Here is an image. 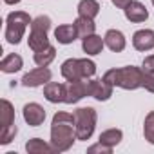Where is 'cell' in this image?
I'll return each mask as SVG.
<instances>
[{
  "instance_id": "6da1fadb",
  "label": "cell",
  "mask_w": 154,
  "mask_h": 154,
  "mask_svg": "<svg viewBox=\"0 0 154 154\" xmlns=\"http://www.w3.org/2000/svg\"><path fill=\"white\" fill-rule=\"evenodd\" d=\"M74 140H76L74 114L65 111L56 112L51 122V145L58 152H65L72 147Z\"/></svg>"
},
{
  "instance_id": "7a4b0ae2",
  "label": "cell",
  "mask_w": 154,
  "mask_h": 154,
  "mask_svg": "<svg viewBox=\"0 0 154 154\" xmlns=\"http://www.w3.org/2000/svg\"><path fill=\"white\" fill-rule=\"evenodd\" d=\"M103 80H107L114 87H122L125 91H134V89L143 87L145 72H143V69H140L136 65H125V67H118V69L114 67L103 74Z\"/></svg>"
},
{
  "instance_id": "3957f363",
  "label": "cell",
  "mask_w": 154,
  "mask_h": 154,
  "mask_svg": "<svg viewBox=\"0 0 154 154\" xmlns=\"http://www.w3.org/2000/svg\"><path fill=\"white\" fill-rule=\"evenodd\" d=\"M96 74V63L89 58H69L62 63V76L67 82L89 80Z\"/></svg>"
},
{
  "instance_id": "277c9868",
  "label": "cell",
  "mask_w": 154,
  "mask_h": 154,
  "mask_svg": "<svg viewBox=\"0 0 154 154\" xmlns=\"http://www.w3.org/2000/svg\"><path fill=\"white\" fill-rule=\"evenodd\" d=\"M31 17L26 11H13L6 18V40L13 45L20 44L26 29L31 26Z\"/></svg>"
},
{
  "instance_id": "5b68a950",
  "label": "cell",
  "mask_w": 154,
  "mask_h": 154,
  "mask_svg": "<svg viewBox=\"0 0 154 154\" xmlns=\"http://www.w3.org/2000/svg\"><path fill=\"white\" fill-rule=\"evenodd\" d=\"M51 29V18L47 15H40L31 22V31H29V38H27V45L33 49V53L49 47V38L47 33Z\"/></svg>"
},
{
  "instance_id": "8992f818",
  "label": "cell",
  "mask_w": 154,
  "mask_h": 154,
  "mask_svg": "<svg viewBox=\"0 0 154 154\" xmlns=\"http://www.w3.org/2000/svg\"><path fill=\"white\" fill-rule=\"evenodd\" d=\"M72 114H74V123H76V140L87 141L93 136L94 127H96V120H98L96 111L93 107H80Z\"/></svg>"
},
{
  "instance_id": "52a82bcc",
  "label": "cell",
  "mask_w": 154,
  "mask_h": 154,
  "mask_svg": "<svg viewBox=\"0 0 154 154\" xmlns=\"http://www.w3.org/2000/svg\"><path fill=\"white\" fill-rule=\"evenodd\" d=\"M0 145H8L15 140L18 129L15 125V109L9 100L0 102Z\"/></svg>"
},
{
  "instance_id": "ba28073f",
  "label": "cell",
  "mask_w": 154,
  "mask_h": 154,
  "mask_svg": "<svg viewBox=\"0 0 154 154\" xmlns=\"http://www.w3.org/2000/svg\"><path fill=\"white\" fill-rule=\"evenodd\" d=\"M89 96V80H74L65 84V100L63 103H78L82 98Z\"/></svg>"
},
{
  "instance_id": "9c48e42d",
  "label": "cell",
  "mask_w": 154,
  "mask_h": 154,
  "mask_svg": "<svg viewBox=\"0 0 154 154\" xmlns=\"http://www.w3.org/2000/svg\"><path fill=\"white\" fill-rule=\"evenodd\" d=\"M51 76L53 74H51V71L47 67H40L38 65L36 69L26 72L20 82H22L24 87H40V85H45V84L51 82Z\"/></svg>"
},
{
  "instance_id": "30bf717a",
  "label": "cell",
  "mask_w": 154,
  "mask_h": 154,
  "mask_svg": "<svg viewBox=\"0 0 154 154\" xmlns=\"http://www.w3.org/2000/svg\"><path fill=\"white\" fill-rule=\"evenodd\" d=\"M112 89L114 85H111L103 78H94V80L89 78V96H93L98 102H107L112 96Z\"/></svg>"
},
{
  "instance_id": "8fae6325",
  "label": "cell",
  "mask_w": 154,
  "mask_h": 154,
  "mask_svg": "<svg viewBox=\"0 0 154 154\" xmlns=\"http://www.w3.org/2000/svg\"><path fill=\"white\" fill-rule=\"evenodd\" d=\"M22 114H24V120L29 127H38L45 120V109L40 103H35V102L26 103L24 109H22Z\"/></svg>"
},
{
  "instance_id": "7c38bea8",
  "label": "cell",
  "mask_w": 154,
  "mask_h": 154,
  "mask_svg": "<svg viewBox=\"0 0 154 154\" xmlns=\"http://www.w3.org/2000/svg\"><path fill=\"white\" fill-rule=\"evenodd\" d=\"M123 13H125V18L129 22H132V24H141V22H145L149 18L147 8L141 2H138V0H132V2L123 9Z\"/></svg>"
},
{
  "instance_id": "4fadbf2b",
  "label": "cell",
  "mask_w": 154,
  "mask_h": 154,
  "mask_svg": "<svg viewBox=\"0 0 154 154\" xmlns=\"http://www.w3.org/2000/svg\"><path fill=\"white\" fill-rule=\"evenodd\" d=\"M132 45L136 51H150L154 49V31L140 29L132 35Z\"/></svg>"
},
{
  "instance_id": "5bb4252c",
  "label": "cell",
  "mask_w": 154,
  "mask_h": 154,
  "mask_svg": "<svg viewBox=\"0 0 154 154\" xmlns=\"http://www.w3.org/2000/svg\"><path fill=\"white\" fill-rule=\"evenodd\" d=\"M103 42L105 45L112 51V53H122L127 45V40H125V35L118 29H109L103 36Z\"/></svg>"
},
{
  "instance_id": "9a60e30c",
  "label": "cell",
  "mask_w": 154,
  "mask_h": 154,
  "mask_svg": "<svg viewBox=\"0 0 154 154\" xmlns=\"http://www.w3.org/2000/svg\"><path fill=\"white\" fill-rule=\"evenodd\" d=\"M44 96L51 103H62L65 100V84L49 82L44 85Z\"/></svg>"
},
{
  "instance_id": "2e32d148",
  "label": "cell",
  "mask_w": 154,
  "mask_h": 154,
  "mask_svg": "<svg viewBox=\"0 0 154 154\" xmlns=\"http://www.w3.org/2000/svg\"><path fill=\"white\" fill-rule=\"evenodd\" d=\"M103 45H105L103 38L98 36L96 33H93V35L82 38V49H84V53L89 54V56H96V54H100V53L103 51Z\"/></svg>"
},
{
  "instance_id": "e0dca14e",
  "label": "cell",
  "mask_w": 154,
  "mask_h": 154,
  "mask_svg": "<svg viewBox=\"0 0 154 154\" xmlns=\"http://www.w3.org/2000/svg\"><path fill=\"white\" fill-rule=\"evenodd\" d=\"M54 38L58 40V44H63V45L72 44L76 38H78V33H76L74 24H62V26H58L54 29Z\"/></svg>"
},
{
  "instance_id": "ac0fdd59",
  "label": "cell",
  "mask_w": 154,
  "mask_h": 154,
  "mask_svg": "<svg viewBox=\"0 0 154 154\" xmlns=\"http://www.w3.org/2000/svg\"><path fill=\"white\" fill-rule=\"evenodd\" d=\"M26 150L29 154H53V152H58L51 143H45L40 138H31L26 143Z\"/></svg>"
},
{
  "instance_id": "d6986e66",
  "label": "cell",
  "mask_w": 154,
  "mask_h": 154,
  "mask_svg": "<svg viewBox=\"0 0 154 154\" xmlns=\"http://www.w3.org/2000/svg\"><path fill=\"white\" fill-rule=\"evenodd\" d=\"M74 27H76V33H78V38H85L89 35H93L96 31V24L93 18H87V17H78L74 22Z\"/></svg>"
},
{
  "instance_id": "ffe728a7",
  "label": "cell",
  "mask_w": 154,
  "mask_h": 154,
  "mask_svg": "<svg viewBox=\"0 0 154 154\" xmlns=\"http://www.w3.org/2000/svg\"><path fill=\"white\" fill-rule=\"evenodd\" d=\"M22 65H24V60H22V56H20V54H17V53L8 54L2 62H0V69H2V72H8V74L20 71V69H22Z\"/></svg>"
},
{
  "instance_id": "44dd1931",
  "label": "cell",
  "mask_w": 154,
  "mask_h": 154,
  "mask_svg": "<svg viewBox=\"0 0 154 154\" xmlns=\"http://www.w3.org/2000/svg\"><path fill=\"white\" fill-rule=\"evenodd\" d=\"M76 11H78V17H87V18L94 20L100 13V4L96 0H80Z\"/></svg>"
},
{
  "instance_id": "7402d4cb",
  "label": "cell",
  "mask_w": 154,
  "mask_h": 154,
  "mask_svg": "<svg viewBox=\"0 0 154 154\" xmlns=\"http://www.w3.org/2000/svg\"><path fill=\"white\" fill-rule=\"evenodd\" d=\"M122 138H123V132L120 129H107V131H103L100 134L98 141L103 143V145H107V147H111V149H114L122 141Z\"/></svg>"
},
{
  "instance_id": "603a6c76",
  "label": "cell",
  "mask_w": 154,
  "mask_h": 154,
  "mask_svg": "<svg viewBox=\"0 0 154 154\" xmlns=\"http://www.w3.org/2000/svg\"><path fill=\"white\" fill-rule=\"evenodd\" d=\"M54 56H56V49H54L53 45H49V47L40 49V51L35 53V63L40 65V67H47V65L54 60Z\"/></svg>"
},
{
  "instance_id": "cb8c5ba5",
  "label": "cell",
  "mask_w": 154,
  "mask_h": 154,
  "mask_svg": "<svg viewBox=\"0 0 154 154\" xmlns=\"http://www.w3.org/2000/svg\"><path fill=\"white\" fill-rule=\"evenodd\" d=\"M143 136L145 140L154 145V111H150L147 116H145V123H143Z\"/></svg>"
},
{
  "instance_id": "d4e9b609",
  "label": "cell",
  "mask_w": 154,
  "mask_h": 154,
  "mask_svg": "<svg viewBox=\"0 0 154 154\" xmlns=\"http://www.w3.org/2000/svg\"><path fill=\"white\" fill-rule=\"evenodd\" d=\"M141 69H143V72H145V74L154 72V54H149V56H145V58H143Z\"/></svg>"
},
{
  "instance_id": "484cf974",
  "label": "cell",
  "mask_w": 154,
  "mask_h": 154,
  "mask_svg": "<svg viewBox=\"0 0 154 154\" xmlns=\"http://www.w3.org/2000/svg\"><path fill=\"white\" fill-rule=\"evenodd\" d=\"M87 152H103V154H111V152H112V149L98 141L96 145H93V147H89V149H87Z\"/></svg>"
},
{
  "instance_id": "4316f807",
  "label": "cell",
  "mask_w": 154,
  "mask_h": 154,
  "mask_svg": "<svg viewBox=\"0 0 154 154\" xmlns=\"http://www.w3.org/2000/svg\"><path fill=\"white\" fill-rule=\"evenodd\" d=\"M143 87H145L149 93H154V72H149V74H145Z\"/></svg>"
},
{
  "instance_id": "83f0119b",
  "label": "cell",
  "mask_w": 154,
  "mask_h": 154,
  "mask_svg": "<svg viewBox=\"0 0 154 154\" xmlns=\"http://www.w3.org/2000/svg\"><path fill=\"white\" fill-rule=\"evenodd\" d=\"M131 2H132V0H112L114 8H118V9H125V8H127Z\"/></svg>"
},
{
  "instance_id": "f1b7e54d",
  "label": "cell",
  "mask_w": 154,
  "mask_h": 154,
  "mask_svg": "<svg viewBox=\"0 0 154 154\" xmlns=\"http://www.w3.org/2000/svg\"><path fill=\"white\" fill-rule=\"evenodd\" d=\"M4 2L8 4V6H15V4H18L20 0H4Z\"/></svg>"
},
{
  "instance_id": "f546056e",
  "label": "cell",
  "mask_w": 154,
  "mask_h": 154,
  "mask_svg": "<svg viewBox=\"0 0 154 154\" xmlns=\"http://www.w3.org/2000/svg\"><path fill=\"white\" fill-rule=\"evenodd\" d=\"M152 6H154V0H152Z\"/></svg>"
}]
</instances>
